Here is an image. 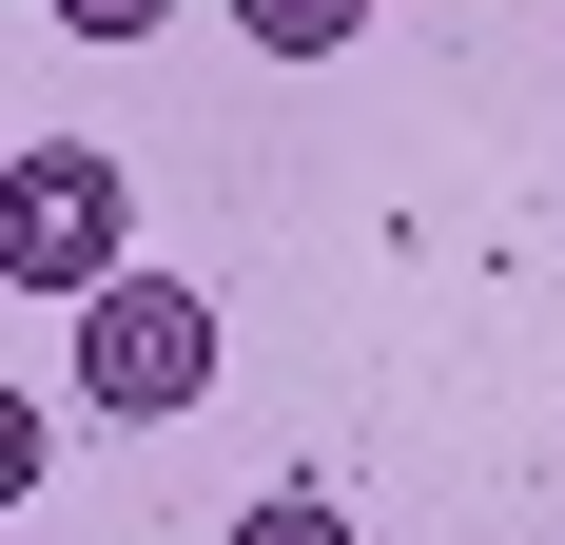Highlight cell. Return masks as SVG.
<instances>
[{
	"label": "cell",
	"mask_w": 565,
	"mask_h": 545,
	"mask_svg": "<svg viewBox=\"0 0 565 545\" xmlns=\"http://www.w3.org/2000/svg\"><path fill=\"white\" fill-rule=\"evenodd\" d=\"M40 20H78V40H157L175 0H40Z\"/></svg>",
	"instance_id": "5b68a950"
},
{
	"label": "cell",
	"mask_w": 565,
	"mask_h": 545,
	"mask_svg": "<svg viewBox=\"0 0 565 545\" xmlns=\"http://www.w3.org/2000/svg\"><path fill=\"white\" fill-rule=\"evenodd\" d=\"M234 545H351V506H332V488H254V506H234Z\"/></svg>",
	"instance_id": "277c9868"
},
{
	"label": "cell",
	"mask_w": 565,
	"mask_h": 545,
	"mask_svg": "<svg viewBox=\"0 0 565 545\" xmlns=\"http://www.w3.org/2000/svg\"><path fill=\"white\" fill-rule=\"evenodd\" d=\"M195 389H215V292H195V272H117L98 312H78V409L157 429V409H195Z\"/></svg>",
	"instance_id": "7a4b0ae2"
},
{
	"label": "cell",
	"mask_w": 565,
	"mask_h": 545,
	"mask_svg": "<svg viewBox=\"0 0 565 545\" xmlns=\"http://www.w3.org/2000/svg\"><path fill=\"white\" fill-rule=\"evenodd\" d=\"M234 20H254L274 58H351V40H371V0H234Z\"/></svg>",
	"instance_id": "3957f363"
},
{
	"label": "cell",
	"mask_w": 565,
	"mask_h": 545,
	"mask_svg": "<svg viewBox=\"0 0 565 545\" xmlns=\"http://www.w3.org/2000/svg\"><path fill=\"white\" fill-rule=\"evenodd\" d=\"M117 272H137V195H117V157L40 137V157L0 175V292H58V312H98Z\"/></svg>",
	"instance_id": "6da1fadb"
}]
</instances>
